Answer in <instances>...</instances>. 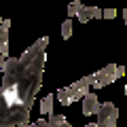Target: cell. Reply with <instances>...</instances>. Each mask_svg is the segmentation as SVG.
Masks as SVG:
<instances>
[{"mask_svg":"<svg viewBox=\"0 0 127 127\" xmlns=\"http://www.w3.org/2000/svg\"><path fill=\"white\" fill-rule=\"evenodd\" d=\"M15 127H70V123H68V119L64 117V114H55V112H51L47 121H45V119H40V121L32 123V125L23 123V125H15Z\"/></svg>","mask_w":127,"mask_h":127,"instance_id":"obj_6","label":"cell"},{"mask_svg":"<svg viewBox=\"0 0 127 127\" xmlns=\"http://www.w3.org/2000/svg\"><path fill=\"white\" fill-rule=\"evenodd\" d=\"M97 125L102 127H117V119H119V108L112 102H104L97 108Z\"/></svg>","mask_w":127,"mask_h":127,"instance_id":"obj_5","label":"cell"},{"mask_svg":"<svg viewBox=\"0 0 127 127\" xmlns=\"http://www.w3.org/2000/svg\"><path fill=\"white\" fill-rule=\"evenodd\" d=\"M76 17L81 23H89L91 19H100L102 17V9H97V6H78L76 9Z\"/></svg>","mask_w":127,"mask_h":127,"instance_id":"obj_7","label":"cell"},{"mask_svg":"<svg viewBox=\"0 0 127 127\" xmlns=\"http://www.w3.org/2000/svg\"><path fill=\"white\" fill-rule=\"evenodd\" d=\"M9 28L11 21L0 17V55H4V57H9Z\"/></svg>","mask_w":127,"mask_h":127,"instance_id":"obj_8","label":"cell"},{"mask_svg":"<svg viewBox=\"0 0 127 127\" xmlns=\"http://www.w3.org/2000/svg\"><path fill=\"white\" fill-rule=\"evenodd\" d=\"M123 74H125V68H123V66L108 64V66H104L102 70H97V81H95L93 85H95V89H104V87L112 85L117 78H121Z\"/></svg>","mask_w":127,"mask_h":127,"instance_id":"obj_4","label":"cell"},{"mask_svg":"<svg viewBox=\"0 0 127 127\" xmlns=\"http://www.w3.org/2000/svg\"><path fill=\"white\" fill-rule=\"evenodd\" d=\"M95 81H97V72L89 74V76H83L81 81H74L72 85H68V87L57 89V100H59V104H62V106H72L74 102H78L83 95L89 91V87L93 85Z\"/></svg>","mask_w":127,"mask_h":127,"instance_id":"obj_2","label":"cell"},{"mask_svg":"<svg viewBox=\"0 0 127 127\" xmlns=\"http://www.w3.org/2000/svg\"><path fill=\"white\" fill-rule=\"evenodd\" d=\"M125 95H127V85H125Z\"/></svg>","mask_w":127,"mask_h":127,"instance_id":"obj_15","label":"cell"},{"mask_svg":"<svg viewBox=\"0 0 127 127\" xmlns=\"http://www.w3.org/2000/svg\"><path fill=\"white\" fill-rule=\"evenodd\" d=\"M97 108H100V102H97V95L91 93V91H87L85 95H83V114H95L97 112Z\"/></svg>","mask_w":127,"mask_h":127,"instance_id":"obj_9","label":"cell"},{"mask_svg":"<svg viewBox=\"0 0 127 127\" xmlns=\"http://www.w3.org/2000/svg\"><path fill=\"white\" fill-rule=\"evenodd\" d=\"M62 36L66 38V40H68V38L72 36V19H70V17L62 23Z\"/></svg>","mask_w":127,"mask_h":127,"instance_id":"obj_11","label":"cell"},{"mask_svg":"<svg viewBox=\"0 0 127 127\" xmlns=\"http://www.w3.org/2000/svg\"><path fill=\"white\" fill-rule=\"evenodd\" d=\"M102 17L104 19H114L117 17V9H104L102 11Z\"/></svg>","mask_w":127,"mask_h":127,"instance_id":"obj_13","label":"cell"},{"mask_svg":"<svg viewBox=\"0 0 127 127\" xmlns=\"http://www.w3.org/2000/svg\"><path fill=\"white\" fill-rule=\"evenodd\" d=\"M47 45L49 38H38L30 49L23 51L21 57H6L2 64V85L0 93L13 108L32 110L34 97L42 87V74H45L47 62Z\"/></svg>","mask_w":127,"mask_h":127,"instance_id":"obj_1","label":"cell"},{"mask_svg":"<svg viewBox=\"0 0 127 127\" xmlns=\"http://www.w3.org/2000/svg\"><path fill=\"white\" fill-rule=\"evenodd\" d=\"M4 55H0V68L4 64ZM30 121V110H21V108H13L6 104L4 95L0 93V127H15V125H23Z\"/></svg>","mask_w":127,"mask_h":127,"instance_id":"obj_3","label":"cell"},{"mask_svg":"<svg viewBox=\"0 0 127 127\" xmlns=\"http://www.w3.org/2000/svg\"><path fill=\"white\" fill-rule=\"evenodd\" d=\"M123 17H125V26H127V9L123 11Z\"/></svg>","mask_w":127,"mask_h":127,"instance_id":"obj_14","label":"cell"},{"mask_svg":"<svg viewBox=\"0 0 127 127\" xmlns=\"http://www.w3.org/2000/svg\"><path fill=\"white\" fill-rule=\"evenodd\" d=\"M40 112L47 114V117L53 112V95H51V93L47 95V97H42V100H40Z\"/></svg>","mask_w":127,"mask_h":127,"instance_id":"obj_10","label":"cell"},{"mask_svg":"<svg viewBox=\"0 0 127 127\" xmlns=\"http://www.w3.org/2000/svg\"><path fill=\"white\" fill-rule=\"evenodd\" d=\"M78 6H81V0H72V2H70L68 4V17H74V15H76Z\"/></svg>","mask_w":127,"mask_h":127,"instance_id":"obj_12","label":"cell"}]
</instances>
